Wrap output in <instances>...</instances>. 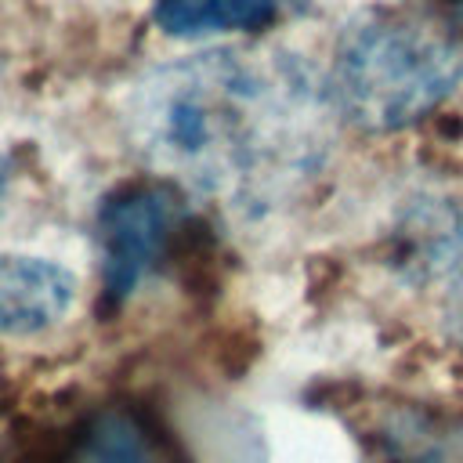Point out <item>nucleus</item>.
Segmentation results:
<instances>
[{"label": "nucleus", "mask_w": 463, "mask_h": 463, "mask_svg": "<svg viewBox=\"0 0 463 463\" xmlns=\"http://www.w3.org/2000/svg\"><path fill=\"white\" fill-rule=\"evenodd\" d=\"M65 463H159V445L134 412L105 409L76 434Z\"/></svg>", "instance_id": "5"}, {"label": "nucleus", "mask_w": 463, "mask_h": 463, "mask_svg": "<svg viewBox=\"0 0 463 463\" xmlns=\"http://www.w3.org/2000/svg\"><path fill=\"white\" fill-rule=\"evenodd\" d=\"M329 94L275 51H206L148 72L130 98L141 156L235 210L289 199L329 148Z\"/></svg>", "instance_id": "1"}, {"label": "nucleus", "mask_w": 463, "mask_h": 463, "mask_svg": "<svg viewBox=\"0 0 463 463\" xmlns=\"http://www.w3.org/2000/svg\"><path fill=\"white\" fill-rule=\"evenodd\" d=\"M177 228V203L163 188H130L101 213V260L105 289L127 297L163 257Z\"/></svg>", "instance_id": "3"}, {"label": "nucleus", "mask_w": 463, "mask_h": 463, "mask_svg": "<svg viewBox=\"0 0 463 463\" xmlns=\"http://www.w3.org/2000/svg\"><path fill=\"white\" fill-rule=\"evenodd\" d=\"M279 0H156V22L174 36H206L260 29L275 18Z\"/></svg>", "instance_id": "6"}, {"label": "nucleus", "mask_w": 463, "mask_h": 463, "mask_svg": "<svg viewBox=\"0 0 463 463\" xmlns=\"http://www.w3.org/2000/svg\"><path fill=\"white\" fill-rule=\"evenodd\" d=\"M76 300V279L43 257L0 253V333L33 336L61 322Z\"/></svg>", "instance_id": "4"}, {"label": "nucleus", "mask_w": 463, "mask_h": 463, "mask_svg": "<svg viewBox=\"0 0 463 463\" xmlns=\"http://www.w3.org/2000/svg\"><path fill=\"white\" fill-rule=\"evenodd\" d=\"M456 43L402 14H380L344 33L333 61V105L365 130L405 127L438 109L459 83Z\"/></svg>", "instance_id": "2"}]
</instances>
